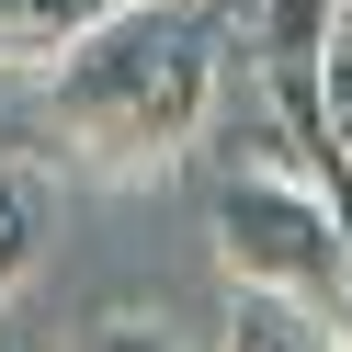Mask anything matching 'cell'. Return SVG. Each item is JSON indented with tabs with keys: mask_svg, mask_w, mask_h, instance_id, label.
Wrapping results in <instances>:
<instances>
[{
	"mask_svg": "<svg viewBox=\"0 0 352 352\" xmlns=\"http://www.w3.org/2000/svg\"><path fill=\"white\" fill-rule=\"evenodd\" d=\"M228 80V0H102L46 69V125L102 182H160L193 160Z\"/></svg>",
	"mask_w": 352,
	"mask_h": 352,
	"instance_id": "1",
	"label": "cell"
},
{
	"mask_svg": "<svg viewBox=\"0 0 352 352\" xmlns=\"http://www.w3.org/2000/svg\"><path fill=\"white\" fill-rule=\"evenodd\" d=\"M216 352H341V329H329L318 307H296V296H250V284H239Z\"/></svg>",
	"mask_w": 352,
	"mask_h": 352,
	"instance_id": "5",
	"label": "cell"
},
{
	"mask_svg": "<svg viewBox=\"0 0 352 352\" xmlns=\"http://www.w3.org/2000/svg\"><path fill=\"white\" fill-rule=\"evenodd\" d=\"M318 114H329V137L352 148V23L318 46Z\"/></svg>",
	"mask_w": 352,
	"mask_h": 352,
	"instance_id": "7",
	"label": "cell"
},
{
	"mask_svg": "<svg viewBox=\"0 0 352 352\" xmlns=\"http://www.w3.org/2000/svg\"><path fill=\"white\" fill-rule=\"evenodd\" d=\"M69 352H182L170 329H148V318H102V329H80Z\"/></svg>",
	"mask_w": 352,
	"mask_h": 352,
	"instance_id": "8",
	"label": "cell"
},
{
	"mask_svg": "<svg viewBox=\"0 0 352 352\" xmlns=\"http://www.w3.org/2000/svg\"><path fill=\"white\" fill-rule=\"evenodd\" d=\"M329 34H341V0H261V69H318Z\"/></svg>",
	"mask_w": 352,
	"mask_h": 352,
	"instance_id": "6",
	"label": "cell"
},
{
	"mask_svg": "<svg viewBox=\"0 0 352 352\" xmlns=\"http://www.w3.org/2000/svg\"><path fill=\"white\" fill-rule=\"evenodd\" d=\"M46 228H57V182H46V160H0V296H23V284H34Z\"/></svg>",
	"mask_w": 352,
	"mask_h": 352,
	"instance_id": "3",
	"label": "cell"
},
{
	"mask_svg": "<svg viewBox=\"0 0 352 352\" xmlns=\"http://www.w3.org/2000/svg\"><path fill=\"white\" fill-rule=\"evenodd\" d=\"M329 329H341V352H352V284H341V307H329Z\"/></svg>",
	"mask_w": 352,
	"mask_h": 352,
	"instance_id": "9",
	"label": "cell"
},
{
	"mask_svg": "<svg viewBox=\"0 0 352 352\" xmlns=\"http://www.w3.org/2000/svg\"><path fill=\"white\" fill-rule=\"evenodd\" d=\"M216 261H228V284H250V296H296V307H341L352 284V216L329 205L307 170L261 160L239 170L228 193H216Z\"/></svg>",
	"mask_w": 352,
	"mask_h": 352,
	"instance_id": "2",
	"label": "cell"
},
{
	"mask_svg": "<svg viewBox=\"0 0 352 352\" xmlns=\"http://www.w3.org/2000/svg\"><path fill=\"white\" fill-rule=\"evenodd\" d=\"M91 12H102V0H0V69H34V80H46L57 57L91 34Z\"/></svg>",
	"mask_w": 352,
	"mask_h": 352,
	"instance_id": "4",
	"label": "cell"
},
{
	"mask_svg": "<svg viewBox=\"0 0 352 352\" xmlns=\"http://www.w3.org/2000/svg\"><path fill=\"white\" fill-rule=\"evenodd\" d=\"M341 23H352V0H341Z\"/></svg>",
	"mask_w": 352,
	"mask_h": 352,
	"instance_id": "10",
	"label": "cell"
}]
</instances>
